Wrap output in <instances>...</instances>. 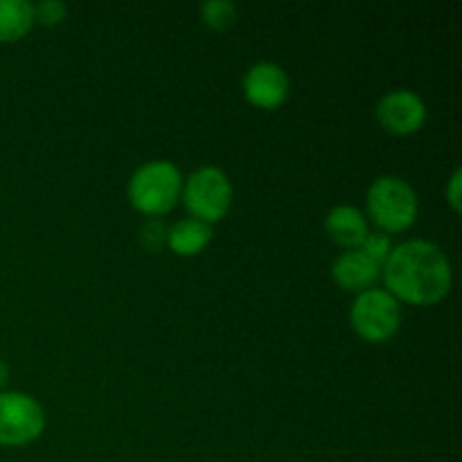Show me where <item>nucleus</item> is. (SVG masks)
Segmentation results:
<instances>
[{
	"mask_svg": "<svg viewBox=\"0 0 462 462\" xmlns=\"http://www.w3.org/2000/svg\"><path fill=\"white\" fill-rule=\"evenodd\" d=\"M383 289L395 298L415 307L440 302L454 284V269L438 244L429 239H409L393 246L382 266Z\"/></svg>",
	"mask_w": 462,
	"mask_h": 462,
	"instance_id": "nucleus-1",
	"label": "nucleus"
},
{
	"mask_svg": "<svg viewBox=\"0 0 462 462\" xmlns=\"http://www.w3.org/2000/svg\"><path fill=\"white\" fill-rule=\"evenodd\" d=\"M365 217L374 221L382 233H404L418 221L420 199L413 185L395 174H383L373 180L365 194Z\"/></svg>",
	"mask_w": 462,
	"mask_h": 462,
	"instance_id": "nucleus-2",
	"label": "nucleus"
},
{
	"mask_svg": "<svg viewBox=\"0 0 462 462\" xmlns=\"http://www.w3.org/2000/svg\"><path fill=\"white\" fill-rule=\"evenodd\" d=\"M183 189V174L179 167L165 158L147 161L131 174L129 194L131 206L149 217H161L179 203Z\"/></svg>",
	"mask_w": 462,
	"mask_h": 462,
	"instance_id": "nucleus-3",
	"label": "nucleus"
},
{
	"mask_svg": "<svg viewBox=\"0 0 462 462\" xmlns=\"http://www.w3.org/2000/svg\"><path fill=\"white\" fill-rule=\"evenodd\" d=\"M180 199L189 217L212 226L224 219L233 206V183L221 167L201 165L183 179Z\"/></svg>",
	"mask_w": 462,
	"mask_h": 462,
	"instance_id": "nucleus-4",
	"label": "nucleus"
},
{
	"mask_svg": "<svg viewBox=\"0 0 462 462\" xmlns=\"http://www.w3.org/2000/svg\"><path fill=\"white\" fill-rule=\"evenodd\" d=\"M350 323L368 343H383L397 334L402 325V307L386 289L370 287L356 293L350 305Z\"/></svg>",
	"mask_w": 462,
	"mask_h": 462,
	"instance_id": "nucleus-5",
	"label": "nucleus"
},
{
	"mask_svg": "<svg viewBox=\"0 0 462 462\" xmlns=\"http://www.w3.org/2000/svg\"><path fill=\"white\" fill-rule=\"evenodd\" d=\"M43 429L45 411L36 397L21 391H0V445H30Z\"/></svg>",
	"mask_w": 462,
	"mask_h": 462,
	"instance_id": "nucleus-6",
	"label": "nucleus"
},
{
	"mask_svg": "<svg viewBox=\"0 0 462 462\" xmlns=\"http://www.w3.org/2000/svg\"><path fill=\"white\" fill-rule=\"evenodd\" d=\"M379 125L395 135L418 134L429 117L422 95L411 88H393L379 97L374 108Z\"/></svg>",
	"mask_w": 462,
	"mask_h": 462,
	"instance_id": "nucleus-7",
	"label": "nucleus"
},
{
	"mask_svg": "<svg viewBox=\"0 0 462 462\" xmlns=\"http://www.w3.org/2000/svg\"><path fill=\"white\" fill-rule=\"evenodd\" d=\"M244 95L253 106H260L271 111L287 102L291 81L287 70L273 61H257L246 70L242 81Z\"/></svg>",
	"mask_w": 462,
	"mask_h": 462,
	"instance_id": "nucleus-8",
	"label": "nucleus"
},
{
	"mask_svg": "<svg viewBox=\"0 0 462 462\" xmlns=\"http://www.w3.org/2000/svg\"><path fill=\"white\" fill-rule=\"evenodd\" d=\"M332 278L346 291L361 293L374 287V282L382 278V266L370 260L361 248H347L332 262Z\"/></svg>",
	"mask_w": 462,
	"mask_h": 462,
	"instance_id": "nucleus-9",
	"label": "nucleus"
},
{
	"mask_svg": "<svg viewBox=\"0 0 462 462\" xmlns=\"http://www.w3.org/2000/svg\"><path fill=\"white\" fill-rule=\"evenodd\" d=\"M325 233L346 251L347 248H359L365 235L370 233V221L365 212H361L356 206L341 203V206H334L325 217Z\"/></svg>",
	"mask_w": 462,
	"mask_h": 462,
	"instance_id": "nucleus-10",
	"label": "nucleus"
},
{
	"mask_svg": "<svg viewBox=\"0 0 462 462\" xmlns=\"http://www.w3.org/2000/svg\"><path fill=\"white\" fill-rule=\"evenodd\" d=\"M212 226L194 217H183L167 228V248L180 257L199 255L210 244Z\"/></svg>",
	"mask_w": 462,
	"mask_h": 462,
	"instance_id": "nucleus-11",
	"label": "nucleus"
},
{
	"mask_svg": "<svg viewBox=\"0 0 462 462\" xmlns=\"http://www.w3.org/2000/svg\"><path fill=\"white\" fill-rule=\"evenodd\" d=\"M34 23V5L30 0H0V43L21 41Z\"/></svg>",
	"mask_w": 462,
	"mask_h": 462,
	"instance_id": "nucleus-12",
	"label": "nucleus"
},
{
	"mask_svg": "<svg viewBox=\"0 0 462 462\" xmlns=\"http://www.w3.org/2000/svg\"><path fill=\"white\" fill-rule=\"evenodd\" d=\"M201 18L212 30H228L237 21V5L233 0H206L201 5Z\"/></svg>",
	"mask_w": 462,
	"mask_h": 462,
	"instance_id": "nucleus-13",
	"label": "nucleus"
},
{
	"mask_svg": "<svg viewBox=\"0 0 462 462\" xmlns=\"http://www.w3.org/2000/svg\"><path fill=\"white\" fill-rule=\"evenodd\" d=\"M359 248L370 257V260L377 262L379 266H383V262H386V257L391 255V251H393L391 235L382 233V230H370Z\"/></svg>",
	"mask_w": 462,
	"mask_h": 462,
	"instance_id": "nucleus-14",
	"label": "nucleus"
},
{
	"mask_svg": "<svg viewBox=\"0 0 462 462\" xmlns=\"http://www.w3.org/2000/svg\"><path fill=\"white\" fill-rule=\"evenodd\" d=\"M68 7L61 0H41L39 5H34V21L41 25H59V23L66 21Z\"/></svg>",
	"mask_w": 462,
	"mask_h": 462,
	"instance_id": "nucleus-15",
	"label": "nucleus"
},
{
	"mask_svg": "<svg viewBox=\"0 0 462 462\" xmlns=\"http://www.w3.org/2000/svg\"><path fill=\"white\" fill-rule=\"evenodd\" d=\"M140 239L149 251H161L162 246H167V226L162 224L161 217H152L149 221H144L140 228Z\"/></svg>",
	"mask_w": 462,
	"mask_h": 462,
	"instance_id": "nucleus-16",
	"label": "nucleus"
},
{
	"mask_svg": "<svg viewBox=\"0 0 462 462\" xmlns=\"http://www.w3.org/2000/svg\"><path fill=\"white\" fill-rule=\"evenodd\" d=\"M462 171L460 167H456L454 171H451L449 180H447V188H445V197L447 201H449V206L454 208L456 212L460 210V183H462Z\"/></svg>",
	"mask_w": 462,
	"mask_h": 462,
	"instance_id": "nucleus-17",
	"label": "nucleus"
},
{
	"mask_svg": "<svg viewBox=\"0 0 462 462\" xmlns=\"http://www.w3.org/2000/svg\"><path fill=\"white\" fill-rule=\"evenodd\" d=\"M7 382H9V365L0 359V391H5Z\"/></svg>",
	"mask_w": 462,
	"mask_h": 462,
	"instance_id": "nucleus-18",
	"label": "nucleus"
}]
</instances>
